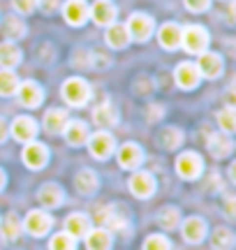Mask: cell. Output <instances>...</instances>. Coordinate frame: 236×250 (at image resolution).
Returning a JSON list of instances; mask_svg holds the SVG:
<instances>
[{"label":"cell","instance_id":"6da1fadb","mask_svg":"<svg viewBox=\"0 0 236 250\" xmlns=\"http://www.w3.org/2000/svg\"><path fill=\"white\" fill-rule=\"evenodd\" d=\"M181 46L188 54H197V56L201 51H206V46H209V33H206V28H201V26L181 28Z\"/></svg>","mask_w":236,"mask_h":250},{"label":"cell","instance_id":"7a4b0ae2","mask_svg":"<svg viewBox=\"0 0 236 250\" xmlns=\"http://www.w3.org/2000/svg\"><path fill=\"white\" fill-rule=\"evenodd\" d=\"M60 93H63V100L67 104H72V107H83V104L88 102V98H91V86H88L83 79L74 77V79L65 81Z\"/></svg>","mask_w":236,"mask_h":250},{"label":"cell","instance_id":"3957f363","mask_svg":"<svg viewBox=\"0 0 236 250\" xmlns=\"http://www.w3.org/2000/svg\"><path fill=\"white\" fill-rule=\"evenodd\" d=\"M127 33H130V40L135 42H146L148 37L153 35V19L144 14V12H135L132 17L127 19Z\"/></svg>","mask_w":236,"mask_h":250},{"label":"cell","instance_id":"277c9868","mask_svg":"<svg viewBox=\"0 0 236 250\" xmlns=\"http://www.w3.org/2000/svg\"><path fill=\"white\" fill-rule=\"evenodd\" d=\"M201 169H204V162H201V158L197 153L188 151V153H183V155L176 158V174H178L181 179L195 181L201 174Z\"/></svg>","mask_w":236,"mask_h":250},{"label":"cell","instance_id":"5b68a950","mask_svg":"<svg viewBox=\"0 0 236 250\" xmlns=\"http://www.w3.org/2000/svg\"><path fill=\"white\" fill-rule=\"evenodd\" d=\"M86 142H88V148H91V153L95 155V158H100V160L109 158L111 153L116 151V139H114L109 132H104V130L95 132L91 139H86Z\"/></svg>","mask_w":236,"mask_h":250},{"label":"cell","instance_id":"8992f818","mask_svg":"<svg viewBox=\"0 0 236 250\" xmlns=\"http://www.w3.org/2000/svg\"><path fill=\"white\" fill-rule=\"evenodd\" d=\"M51 225H54V218L49 213H44V211H30L21 227H23L28 234H33V236H44V234L51 229Z\"/></svg>","mask_w":236,"mask_h":250},{"label":"cell","instance_id":"52a82bcc","mask_svg":"<svg viewBox=\"0 0 236 250\" xmlns=\"http://www.w3.org/2000/svg\"><path fill=\"white\" fill-rule=\"evenodd\" d=\"M88 14L93 17V21L98 23V26H111L114 21H116V5L111 2V0H95L93 2V7L88 9Z\"/></svg>","mask_w":236,"mask_h":250},{"label":"cell","instance_id":"ba28073f","mask_svg":"<svg viewBox=\"0 0 236 250\" xmlns=\"http://www.w3.org/2000/svg\"><path fill=\"white\" fill-rule=\"evenodd\" d=\"M174 79H176V83H178L183 90H192L197 83H199L201 74H199V70H197L195 62H181V65H176Z\"/></svg>","mask_w":236,"mask_h":250},{"label":"cell","instance_id":"9c48e42d","mask_svg":"<svg viewBox=\"0 0 236 250\" xmlns=\"http://www.w3.org/2000/svg\"><path fill=\"white\" fill-rule=\"evenodd\" d=\"M17 95H19V102L28 109L39 107L42 100H44V93H42V88L37 86L35 81H23V83H19Z\"/></svg>","mask_w":236,"mask_h":250},{"label":"cell","instance_id":"30bf717a","mask_svg":"<svg viewBox=\"0 0 236 250\" xmlns=\"http://www.w3.org/2000/svg\"><path fill=\"white\" fill-rule=\"evenodd\" d=\"M23 162H26V167L30 169H42L49 160V151H46L44 144H37V142H28L26 148H23Z\"/></svg>","mask_w":236,"mask_h":250},{"label":"cell","instance_id":"8fae6325","mask_svg":"<svg viewBox=\"0 0 236 250\" xmlns=\"http://www.w3.org/2000/svg\"><path fill=\"white\" fill-rule=\"evenodd\" d=\"M130 192L139 199H148L155 192V179L148 171H137L130 179Z\"/></svg>","mask_w":236,"mask_h":250},{"label":"cell","instance_id":"7c38bea8","mask_svg":"<svg viewBox=\"0 0 236 250\" xmlns=\"http://www.w3.org/2000/svg\"><path fill=\"white\" fill-rule=\"evenodd\" d=\"M197 70L201 77L206 79H216L222 74V58L213 51H201L199 54V62H197Z\"/></svg>","mask_w":236,"mask_h":250},{"label":"cell","instance_id":"4fadbf2b","mask_svg":"<svg viewBox=\"0 0 236 250\" xmlns=\"http://www.w3.org/2000/svg\"><path fill=\"white\" fill-rule=\"evenodd\" d=\"M102 225H107V229H123L127 225V211L120 204H111L100 211Z\"/></svg>","mask_w":236,"mask_h":250},{"label":"cell","instance_id":"5bb4252c","mask_svg":"<svg viewBox=\"0 0 236 250\" xmlns=\"http://www.w3.org/2000/svg\"><path fill=\"white\" fill-rule=\"evenodd\" d=\"M63 17L70 26H81L88 19V5L86 0H67L63 5Z\"/></svg>","mask_w":236,"mask_h":250},{"label":"cell","instance_id":"9a60e30c","mask_svg":"<svg viewBox=\"0 0 236 250\" xmlns=\"http://www.w3.org/2000/svg\"><path fill=\"white\" fill-rule=\"evenodd\" d=\"M144 162V151L137 144H125L118 148V165L123 169H137Z\"/></svg>","mask_w":236,"mask_h":250},{"label":"cell","instance_id":"2e32d148","mask_svg":"<svg viewBox=\"0 0 236 250\" xmlns=\"http://www.w3.org/2000/svg\"><path fill=\"white\" fill-rule=\"evenodd\" d=\"M9 132H12V137L17 139V142H33L37 134V125L33 118L28 116H19L14 118V123H12V127H9Z\"/></svg>","mask_w":236,"mask_h":250},{"label":"cell","instance_id":"e0dca14e","mask_svg":"<svg viewBox=\"0 0 236 250\" xmlns=\"http://www.w3.org/2000/svg\"><path fill=\"white\" fill-rule=\"evenodd\" d=\"M157 42L162 49L167 51H174L181 46V26L178 23H164L160 30H157Z\"/></svg>","mask_w":236,"mask_h":250},{"label":"cell","instance_id":"ac0fdd59","mask_svg":"<svg viewBox=\"0 0 236 250\" xmlns=\"http://www.w3.org/2000/svg\"><path fill=\"white\" fill-rule=\"evenodd\" d=\"M63 197H65L63 188L56 186V183H46L37 192V199H39V204L44 206V208H58V206L63 204Z\"/></svg>","mask_w":236,"mask_h":250},{"label":"cell","instance_id":"d6986e66","mask_svg":"<svg viewBox=\"0 0 236 250\" xmlns=\"http://www.w3.org/2000/svg\"><path fill=\"white\" fill-rule=\"evenodd\" d=\"M104 42L111 46V49H125L130 44V33H127L125 23H111L107 26V35H104Z\"/></svg>","mask_w":236,"mask_h":250},{"label":"cell","instance_id":"ffe728a7","mask_svg":"<svg viewBox=\"0 0 236 250\" xmlns=\"http://www.w3.org/2000/svg\"><path fill=\"white\" fill-rule=\"evenodd\" d=\"M63 134H65V139H67V144L81 146L88 139V125L83 123V121H67L63 127Z\"/></svg>","mask_w":236,"mask_h":250},{"label":"cell","instance_id":"44dd1931","mask_svg":"<svg viewBox=\"0 0 236 250\" xmlns=\"http://www.w3.org/2000/svg\"><path fill=\"white\" fill-rule=\"evenodd\" d=\"M232 151H234V142H232L229 134H213L209 139V153L213 158L222 160V158L232 155Z\"/></svg>","mask_w":236,"mask_h":250},{"label":"cell","instance_id":"7402d4cb","mask_svg":"<svg viewBox=\"0 0 236 250\" xmlns=\"http://www.w3.org/2000/svg\"><path fill=\"white\" fill-rule=\"evenodd\" d=\"M65 232L70 234V236H74V239L86 236V234L91 232V220H88V215L72 213L67 220H65Z\"/></svg>","mask_w":236,"mask_h":250},{"label":"cell","instance_id":"603a6c76","mask_svg":"<svg viewBox=\"0 0 236 250\" xmlns=\"http://www.w3.org/2000/svg\"><path fill=\"white\" fill-rule=\"evenodd\" d=\"M183 236L188 243H199L206 236V223L201 218H188L183 223Z\"/></svg>","mask_w":236,"mask_h":250},{"label":"cell","instance_id":"cb8c5ba5","mask_svg":"<svg viewBox=\"0 0 236 250\" xmlns=\"http://www.w3.org/2000/svg\"><path fill=\"white\" fill-rule=\"evenodd\" d=\"M21 62V49L14 42H2L0 44V67L2 70H12Z\"/></svg>","mask_w":236,"mask_h":250},{"label":"cell","instance_id":"d4e9b609","mask_svg":"<svg viewBox=\"0 0 236 250\" xmlns=\"http://www.w3.org/2000/svg\"><path fill=\"white\" fill-rule=\"evenodd\" d=\"M93 121L102 127H111V125L118 123V109L111 102H102L100 107L93 111Z\"/></svg>","mask_w":236,"mask_h":250},{"label":"cell","instance_id":"484cf974","mask_svg":"<svg viewBox=\"0 0 236 250\" xmlns=\"http://www.w3.org/2000/svg\"><path fill=\"white\" fill-rule=\"evenodd\" d=\"M65 123H67V114L65 109H49L44 114V130L49 134H60Z\"/></svg>","mask_w":236,"mask_h":250},{"label":"cell","instance_id":"4316f807","mask_svg":"<svg viewBox=\"0 0 236 250\" xmlns=\"http://www.w3.org/2000/svg\"><path fill=\"white\" fill-rule=\"evenodd\" d=\"M86 248L88 250H109L111 248V234L109 229H93L86 234Z\"/></svg>","mask_w":236,"mask_h":250},{"label":"cell","instance_id":"83f0119b","mask_svg":"<svg viewBox=\"0 0 236 250\" xmlns=\"http://www.w3.org/2000/svg\"><path fill=\"white\" fill-rule=\"evenodd\" d=\"M74 186H77V190H79L81 195H93V192L98 190V176H95V171L81 169L74 176Z\"/></svg>","mask_w":236,"mask_h":250},{"label":"cell","instance_id":"f1b7e54d","mask_svg":"<svg viewBox=\"0 0 236 250\" xmlns=\"http://www.w3.org/2000/svg\"><path fill=\"white\" fill-rule=\"evenodd\" d=\"M19 88V77L14 74V70H0V95L9 98L14 95Z\"/></svg>","mask_w":236,"mask_h":250},{"label":"cell","instance_id":"f546056e","mask_svg":"<svg viewBox=\"0 0 236 250\" xmlns=\"http://www.w3.org/2000/svg\"><path fill=\"white\" fill-rule=\"evenodd\" d=\"M211 243H213L216 250H232L234 248V234L227 227H218L213 232V236H211Z\"/></svg>","mask_w":236,"mask_h":250},{"label":"cell","instance_id":"4dcf8cb0","mask_svg":"<svg viewBox=\"0 0 236 250\" xmlns=\"http://www.w3.org/2000/svg\"><path fill=\"white\" fill-rule=\"evenodd\" d=\"M157 223H160L162 229H174V227H178V223H181V211H178V208H174V206H167V208L160 211Z\"/></svg>","mask_w":236,"mask_h":250},{"label":"cell","instance_id":"1f68e13d","mask_svg":"<svg viewBox=\"0 0 236 250\" xmlns=\"http://www.w3.org/2000/svg\"><path fill=\"white\" fill-rule=\"evenodd\" d=\"M160 144H162L164 148L174 151V148H178L183 144V132L178 127H164L162 132H160Z\"/></svg>","mask_w":236,"mask_h":250},{"label":"cell","instance_id":"d6a6232c","mask_svg":"<svg viewBox=\"0 0 236 250\" xmlns=\"http://www.w3.org/2000/svg\"><path fill=\"white\" fill-rule=\"evenodd\" d=\"M218 125H220V130L225 134H232L236 130V111L234 107H227V109H222V111H218Z\"/></svg>","mask_w":236,"mask_h":250},{"label":"cell","instance_id":"836d02e7","mask_svg":"<svg viewBox=\"0 0 236 250\" xmlns=\"http://www.w3.org/2000/svg\"><path fill=\"white\" fill-rule=\"evenodd\" d=\"M19 234H21V223H19L17 213H9L5 218V223H2V236L7 239V241H14Z\"/></svg>","mask_w":236,"mask_h":250},{"label":"cell","instance_id":"e575fe53","mask_svg":"<svg viewBox=\"0 0 236 250\" xmlns=\"http://www.w3.org/2000/svg\"><path fill=\"white\" fill-rule=\"evenodd\" d=\"M49 250H77V241H74V236H70L67 232H60L51 239Z\"/></svg>","mask_w":236,"mask_h":250},{"label":"cell","instance_id":"d590c367","mask_svg":"<svg viewBox=\"0 0 236 250\" xmlns=\"http://www.w3.org/2000/svg\"><path fill=\"white\" fill-rule=\"evenodd\" d=\"M23 33H26L23 21L17 17H7V21H5V35L9 40H19V37H23Z\"/></svg>","mask_w":236,"mask_h":250},{"label":"cell","instance_id":"8d00e7d4","mask_svg":"<svg viewBox=\"0 0 236 250\" xmlns=\"http://www.w3.org/2000/svg\"><path fill=\"white\" fill-rule=\"evenodd\" d=\"M144 250H172L169 246V239L162 236V234H151L144 241Z\"/></svg>","mask_w":236,"mask_h":250},{"label":"cell","instance_id":"74e56055","mask_svg":"<svg viewBox=\"0 0 236 250\" xmlns=\"http://www.w3.org/2000/svg\"><path fill=\"white\" fill-rule=\"evenodd\" d=\"M37 7V0H14V9L19 14H30Z\"/></svg>","mask_w":236,"mask_h":250},{"label":"cell","instance_id":"f35d334b","mask_svg":"<svg viewBox=\"0 0 236 250\" xmlns=\"http://www.w3.org/2000/svg\"><path fill=\"white\" fill-rule=\"evenodd\" d=\"M185 2V7L190 9V12H206L209 9V5H211V0H183Z\"/></svg>","mask_w":236,"mask_h":250},{"label":"cell","instance_id":"ab89813d","mask_svg":"<svg viewBox=\"0 0 236 250\" xmlns=\"http://www.w3.org/2000/svg\"><path fill=\"white\" fill-rule=\"evenodd\" d=\"M37 5H39V9H42L44 14H51V12H56V9H58L60 0H37Z\"/></svg>","mask_w":236,"mask_h":250},{"label":"cell","instance_id":"60d3db41","mask_svg":"<svg viewBox=\"0 0 236 250\" xmlns=\"http://www.w3.org/2000/svg\"><path fill=\"white\" fill-rule=\"evenodd\" d=\"M162 114H164V109L157 107V104H153V107H151V111H148V121H151V123H155V121L162 116Z\"/></svg>","mask_w":236,"mask_h":250},{"label":"cell","instance_id":"b9f144b4","mask_svg":"<svg viewBox=\"0 0 236 250\" xmlns=\"http://www.w3.org/2000/svg\"><path fill=\"white\" fill-rule=\"evenodd\" d=\"M227 215L229 218H234V197H229L227 199Z\"/></svg>","mask_w":236,"mask_h":250},{"label":"cell","instance_id":"7bdbcfd3","mask_svg":"<svg viewBox=\"0 0 236 250\" xmlns=\"http://www.w3.org/2000/svg\"><path fill=\"white\" fill-rule=\"evenodd\" d=\"M5 137H7V125H5V121L0 118V142H2Z\"/></svg>","mask_w":236,"mask_h":250},{"label":"cell","instance_id":"ee69618b","mask_svg":"<svg viewBox=\"0 0 236 250\" xmlns=\"http://www.w3.org/2000/svg\"><path fill=\"white\" fill-rule=\"evenodd\" d=\"M2 186H5V171L0 169V190H2Z\"/></svg>","mask_w":236,"mask_h":250}]
</instances>
